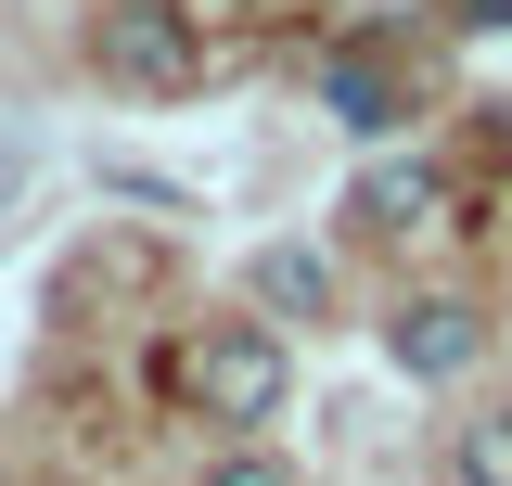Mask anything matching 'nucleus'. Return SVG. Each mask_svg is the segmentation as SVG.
Returning a JSON list of instances; mask_svg holds the SVG:
<instances>
[{
    "label": "nucleus",
    "mask_w": 512,
    "mask_h": 486,
    "mask_svg": "<svg viewBox=\"0 0 512 486\" xmlns=\"http://www.w3.org/2000/svg\"><path fill=\"white\" fill-rule=\"evenodd\" d=\"M436 205H448V180L423 167V154H372L359 192H346V218H359V231H423Z\"/></svg>",
    "instance_id": "nucleus-5"
},
{
    "label": "nucleus",
    "mask_w": 512,
    "mask_h": 486,
    "mask_svg": "<svg viewBox=\"0 0 512 486\" xmlns=\"http://www.w3.org/2000/svg\"><path fill=\"white\" fill-rule=\"evenodd\" d=\"M205 486H295V474H282L269 448H218V461H205Z\"/></svg>",
    "instance_id": "nucleus-8"
},
{
    "label": "nucleus",
    "mask_w": 512,
    "mask_h": 486,
    "mask_svg": "<svg viewBox=\"0 0 512 486\" xmlns=\"http://www.w3.org/2000/svg\"><path fill=\"white\" fill-rule=\"evenodd\" d=\"M244 282H256V307L308 320V307H333V256H320V243H269V256L244 269Z\"/></svg>",
    "instance_id": "nucleus-6"
},
{
    "label": "nucleus",
    "mask_w": 512,
    "mask_h": 486,
    "mask_svg": "<svg viewBox=\"0 0 512 486\" xmlns=\"http://www.w3.org/2000/svg\"><path fill=\"white\" fill-rule=\"evenodd\" d=\"M384 359L410 371V384H461V371L487 359V307L474 295H410L384 320Z\"/></svg>",
    "instance_id": "nucleus-3"
},
{
    "label": "nucleus",
    "mask_w": 512,
    "mask_h": 486,
    "mask_svg": "<svg viewBox=\"0 0 512 486\" xmlns=\"http://www.w3.org/2000/svg\"><path fill=\"white\" fill-rule=\"evenodd\" d=\"M461 26H474V39H500V26H512V0H461Z\"/></svg>",
    "instance_id": "nucleus-9"
},
{
    "label": "nucleus",
    "mask_w": 512,
    "mask_h": 486,
    "mask_svg": "<svg viewBox=\"0 0 512 486\" xmlns=\"http://www.w3.org/2000/svg\"><path fill=\"white\" fill-rule=\"evenodd\" d=\"M448 474H461V486H512V410H474L461 448H448Z\"/></svg>",
    "instance_id": "nucleus-7"
},
{
    "label": "nucleus",
    "mask_w": 512,
    "mask_h": 486,
    "mask_svg": "<svg viewBox=\"0 0 512 486\" xmlns=\"http://www.w3.org/2000/svg\"><path fill=\"white\" fill-rule=\"evenodd\" d=\"M320 116L346 128V141H397V116H410V103H397V64H384L372 39H346V52L320 64Z\"/></svg>",
    "instance_id": "nucleus-4"
},
{
    "label": "nucleus",
    "mask_w": 512,
    "mask_h": 486,
    "mask_svg": "<svg viewBox=\"0 0 512 486\" xmlns=\"http://www.w3.org/2000/svg\"><path fill=\"white\" fill-rule=\"evenodd\" d=\"M192 397H205V423H231V448H256V423H282V397H295L282 333L269 320H205L192 333Z\"/></svg>",
    "instance_id": "nucleus-1"
},
{
    "label": "nucleus",
    "mask_w": 512,
    "mask_h": 486,
    "mask_svg": "<svg viewBox=\"0 0 512 486\" xmlns=\"http://www.w3.org/2000/svg\"><path fill=\"white\" fill-rule=\"evenodd\" d=\"M90 64H103L116 90H141V103H180L192 77H205V39H192L180 0H116L103 39H90Z\"/></svg>",
    "instance_id": "nucleus-2"
}]
</instances>
